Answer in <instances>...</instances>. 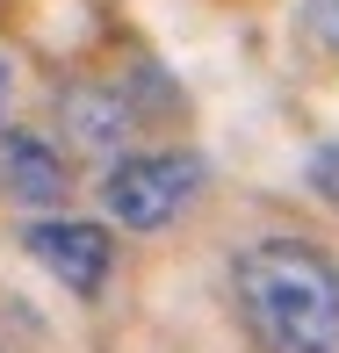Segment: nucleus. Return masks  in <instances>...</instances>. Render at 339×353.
I'll return each mask as SVG.
<instances>
[{"label": "nucleus", "instance_id": "nucleus-5", "mask_svg": "<svg viewBox=\"0 0 339 353\" xmlns=\"http://www.w3.org/2000/svg\"><path fill=\"white\" fill-rule=\"evenodd\" d=\"M58 123L72 130L79 152H101V159H116V144L137 130V101L123 87H108V79H72V87H58Z\"/></svg>", "mask_w": 339, "mask_h": 353}, {"label": "nucleus", "instance_id": "nucleus-1", "mask_svg": "<svg viewBox=\"0 0 339 353\" xmlns=\"http://www.w3.org/2000/svg\"><path fill=\"white\" fill-rule=\"evenodd\" d=\"M231 296L260 353H339V260L296 231L238 245Z\"/></svg>", "mask_w": 339, "mask_h": 353}, {"label": "nucleus", "instance_id": "nucleus-7", "mask_svg": "<svg viewBox=\"0 0 339 353\" xmlns=\"http://www.w3.org/2000/svg\"><path fill=\"white\" fill-rule=\"evenodd\" d=\"M303 181H311L318 202H332V210H339V137H325L311 159H303Z\"/></svg>", "mask_w": 339, "mask_h": 353}, {"label": "nucleus", "instance_id": "nucleus-8", "mask_svg": "<svg viewBox=\"0 0 339 353\" xmlns=\"http://www.w3.org/2000/svg\"><path fill=\"white\" fill-rule=\"evenodd\" d=\"M8 94H14V79H8V58H0V116H8Z\"/></svg>", "mask_w": 339, "mask_h": 353}, {"label": "nucleus", "instance_id": "nucleus-6", "mask_svg": "<svg viewBox=\"0 0 339 353\" xmlns=\"http://www.w3.org/2000/svg\"><path fill=\"white\" fill-rule=\"evenodd\" d=\"M296 43L318 58H339V0H296Z\"/></svg>", "mask_w": 339, "mask_h": 353}, {"label": "nucleus", "instance_id": "nucleus-4", "mask_svg": "<svg viewBox=\"0 0 339 353\" xmlns=\"http://www.w3.org/2000/svg\"><path fill=\"white\" fill-rule=\"evenodd\" d=\"M0 195L22 202V210H58L72 195L66 152L37 130H0Z\"/></svg>", "mask_w": 339, "mask_h": 353}, {"label": "nucleus", "instance_id": "nucleus-3", "mask_svg": "<svg viewBox=\"0 0 339 353\" xmlns=\"http://www.w3.org/2000/svg\"><path fill=\"white\" fill-rule=\"evenodd\" d=\"M22 252L58 288H72L79 303H94L108 288V274H116V231H108V223H87V216H37L22 231Z\"/></svg>", "mask_w": 339, "mask_h": 353}, {"label": "nucleus", "instance_id": "nucleus-2", "mask_svg": "<svg viewBox=\"0 0 339 353\" xmlns=\"http://www.w3.org/2000/svg\"><path fill=\"white\" fill-rule=\"evenodd\" d=\"M209 166L202 152H116L101 173V210L123 231H166L195 210Z\"/></svg>", "mask_w": 339, "mask_h": 353}]
</instances>
